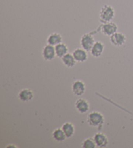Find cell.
Wrapping results in <instances>:
<instances>
[{"mask_svg": "<svg viewBox=\"0 0 133 148\" xmlns=\"http://www.w3.org/2000/svg\"><path fill=\"white\" fill-rule=\"evenodd\" d=\"M42 55L43 58L45 61H52L55 58L56 52L54 46L46 45L44 46L42 49Z\"/></svg>", "mask_w": 133, "mask_h": 148, "instance_id": "52a82bcc", "label": "cell"}, {"mask_svg": "<svg viewBox=\"0 0 133 148\" xmlns=\"http://www.w3.org/2000/svg\"><path fill=\"white\" fill-rule=\"evenodd\" d=\"M110 41L115 47H122L126 42L127 37L123 33L117 32L110 37Z\"/></svg>", "mask_w": 133, "mask_h": 148, "instance_id": "5b68a950", "label": "cell"}, {"mask_svg": "<svg viewBox=\"0 0 133 148\" xmlns=\"http://www.w3.org/2000/svg\"><path fill=\"white\" fill-rule=\"evenodd\" d=\"M34 98L33 91L29 88H24L20 90L18 93V99L24 103H28Z\"/></svg>", "mask_w": 133, "mask_h": 148, "instance_id": "30bf717a", "label": "cell"}, {"mask_svg": "<svg viewBox=\"0 0 133 148\" xmlns=\"http://www.w3.org/2000/svg\"><path fill=\"white\" fill-rule=\"evenodd\" d=\"M93 138L96 144L97 147H106L109 144L108 138L106 136V134L103 132H97L96 134H94Z\"/></svg>", "mask_w": 133, "mask_h": 148, "instance_id": "ba28073f", "label": "cell"}, {"mask_svg": "<svg viewBox=\"0 0 133 148\" xmlns=\"http://www.w3.org/2000/svg\"><path fill=\"white\" fill-rule=\"evenodd\" d=\"M81 147L83 148H96V144L94 141V138H88L84 140L81 144Z\"/></svg>", "mask_w": 133, "mask_h": 148, "instance_id": "ac0fdd59", "label": "cell"}, {"mask_svg": "<svg viewBox=\"0 0 133 148\" xmlns=\"http://www.w3.org/2000/svg\"><path fill=\"white\" fill-rule=\"evenodd\" d=\"M71 90L76 96H82L86 91V85L83 81L77 80L74 81L71 86Z\"/></svg>", "mask_w": 133, "mask_h": 148, "instance_id": "8992f818", "label": "cell"}, {"mask_svg": "<svg viewBox=\"0 0 133 148\" xmlns=\"http://www.w3.org/2000/svg\"><path fill=\"white\" fill-rule=\"evenodd\" d=\"M75 107L79 114H84L88 112L90 109V104L84 99H79L75 101Z\"/></svg>", "mask_w": 133, "mask_h": 148, "instance_id": "9c48e42d", "label": "cell"}, {"mask_svg": "<svg viewBox=\"0 0 133 148\" xmlns=\"http://www.w3.org/2000/svg\"><path fill=\"white\" fill-rule=\"evenodd\" d=\"M74 58L78 63H83L87 61L88 58L87 51L83 48H76L72 53Z\"/></svg>", "mask_w": 133, "mask_h": 148, "instance_id": "8fae6325", "label": "cell"}, {"mask_svg": "<svg viewBox=\"0 0 133 148\" xmlns=\"http://www.w3.org/2000/svg\"><path fill=\"white\" fill-rule=\"evenodd\" d=\"M52 137L54 140L58 142H62L65 141V140L67 138L66 134L62 131V128H57L55 129L52 132Z\"/></svg>", "mask_w": 133, "mask_h": 148, "instance_id": "2e32d148", "label": "cell"}, {"mask_svg": "<svg viewBox=\"0 0 133 148\" xmlns=\"http://www.w3.org/2000/svg\"><path fill=\"white\" fill-rule=\"evenodd\" d=\"M61 128H62V131L65 133L67 138H70L72 137L74 133H75V126L73 125V123H70V122H66V123L62 125Z\"/></svg>", "mask_w": 133, "mask_h": 148, "instance_id": "9a60e30c", "label": "cell"}, {"mask_svg": "<svg viewBox=\"0 0 133 148\" xmlns=\"http://www.w3.org/2000/svg\"><path fill=\"white\" fill-rule=\"evenodd\" d=\"M105 50V45L101 41H96L94 43L91 50V55L94 58H99L103 54Z\"/></svg>", "mask_w": 133, "mask_h": 148, "instance_id": "7c38bea8", "label": "cell"}, {"mask_svg": "<svg viewBox=\"0 0 133 148\" xmlns=\"http://www.w3.org/2000/svg\"><path fill=\"white\" fill-rule=\"evenodd\" d=\"M62 60V62L64 66L68 68H72L76 64V60L74 58L73 54L71 53H66L65 56L61 58Z\"/></svg>", "mask_w": 133, "mask_h": 148, "instance_id": "5bb4252c", "label": "cell"}, {"mask_svg": "<svg viewBox=\"0 0 133 148\" xmlns=\"http://www.w3.org/2000/svg\"><path fill=\"white\" fill-rule=\"evenodd\" d=\"M86 121L90 126L97 127L100 129L105 123V117L101 112L94 111L90 112L87 116Z\"/></svg>", "mask_w": 133, "mask_h": 148, "instance_id": "6da1fadb", "label": "cell"}, {"mask_svg": "<svg viewBox=\"0 0 133 148\" xmlns=\"http://www.w3.org/2000/svg\"><path fill=\"white\" fill-rule=\"evenodd\" d=\"M115 12L114 9L109 5H105L101 7L99 14V18L100 22L103 24L107 22H112V20L114 18Z\"/></svg>", "mask_w": 133, "mask_h": 148, "instance_id": "7a4b0ae2", "label": "cell"}, {"mask_svg": "<svg viewBox=\"0 0 133 148\" xmlns=\"http://www.w3.org/2000/svg\"><path fill=\"white\" fill-rule=\"evenodd\" d=\"M117 25L116 23L110 22L103 24L100 27L101 32L103 34L107 37H111V35L114 34L117 32Z\"/></svg>", "mask_w": 133, "mask_h": 148, "instance_id": "277c9868", "label": "cell"}, {"mask_svg": "<svg viewBox=\"0 0 133 148\" xmlns=\"http://www.w3.org/2000/svg\"><path fill=\"white\" fill-rule=\"evenodd\" d=\"M61 42H62V37L58 33H52L48 36L47 39L48 44L54 46V47Z\"/></svg>", "mask_w": 133, "mask_h": 148, "instance_id": "4fadbf2b", "label": "cell"}, {"mask_svg": "<svg viewBox=\"0 0 133 148\" xmlns=\"http://www.w3.org/2000/svg\"><path fill=\"white\" fill-rule=\"evenodd\" d=\"M95 42V39L92 35L91 34H85L81 37L80 43L82 48L88 52L91 50Z\"/></svg>", "mask_w": 133, "mask_h": 148, "instance_id": "3957f363", "label": "cell"}, {"mask_svg": "<svg viewBox=\"0 0 133 148\" xmlns=\"http://www.w3.org/2000/svg\"><path fill=\"white\" fill-rule=\"evenodd\" d=\"M55 48L56 56L59 58H62L64 56H65L66 53H68V46L63 42H61L60 44L56 45Z\"/></svg>", "mask_w": 133, "mask_h": 148, "instance_id": "e0dca14e", "label": "cell"}]
</instances>
